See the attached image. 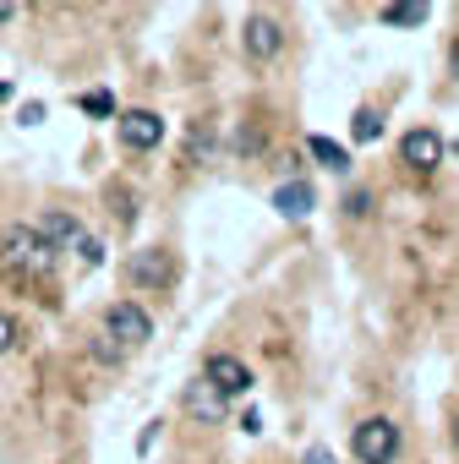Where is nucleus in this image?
Listing matches in <instances>:
<instances>
[{
  "instance_id": "obj_13",
  "label": "nucleus",
  "mask_w": 459,
  "mask_h": 464,
  "mask_svg": "<svg viewBox=\"0 0 459 464\" xmlns=\"http://www.w3.org/2000/svg\"><path fill=\"white\" fill-rule=\"evenodd\" d=\"M426 12H432V0H388V6L377 12V23L383 28H421Z\"/></svg>"
},
{
  "instance_id": "obj_19",
  "label": "nucleus",
  "mask_w": 459,
  "mask_h": 464,
  "mask_svg": "<svg viewBox=\"0 0 459 464\" xmlns=\"http://www.w3.org/2000/svg\"><path fill=\"white\" fill-rule=\"evenodd\" d=\"M236 148H241V153H263V131H247V126H241V137H236Z\"/></svg>"
},
{
  "instance_id": "obj_17",
  "label": "nucleus",
  "mask_w": 459,
  "mask_h": 464,
  "mask_svg": "<svg viewBox=\"0 0 459 464\" xmlns=\"http://www.w3.org/2000/svg\"><path fill=\"white\" fill-rule=\"evenodd\" d=\"M77 257H83L88 268H99V263H104V246H99L93 236H83V246H77Z\"/></svg>"
},
{
  "instance_id": "obj_6",
  "label": "nucleus",
  "mask_w": 459,
  "mask_h": 464,
  "mask_svg": "<svg viewBox=\"0 0 459 464\" xmlns=\"http://www.w3.org/2000/svg\"><path fill=\"white\" fill-rule=\"evenodd\" d=\"M399 164H405L410 175H432V169L443 164V131H437V126H410V131L399 137Z\"/></svg>"
},
{
  "instance_id": "obj_4",
  "label": "nucleus",
  "mask_w": 459,
  "mask_h": 464,
  "mask_svg": "<svg viewBox=\"0 0 459 464\" xmlns=\"http://www.w3.org/2000/svg\"><path fill=\"white\" fill-rule=\"evenodd\" d=\"M279 50H285V28H279L274 17L252 12V17L241 23V55H247L252 66H269V61H279Z\"/></svg>"
},
{
  "instance_id": "obj_7",
  "label": "nucleus",
  "mask_w": 459,
  "mask_h": 464,
  "mask_svg": "<svg viewBox=\"0 0 459 464\" xmlns=\"http://www.w3.org/2000/svg\"><path fill=\"white\" fill-rule=\"evenodd\" d=\"M202 377H208L224 399H247V393H252V366H247L241 355H230V350H213V355L202 361Z\"/></svg>"
},
{
  "instance_id": "obj_21",
  "label": "nucleus",
  "mask_w": 459,
  "mask_h": 464,
  "mask_svg": "<svg viewBox=\"0 0 459 464\" xmlns=\"http://www.w3.org/2000/svg\"><path fill=\"white\" fill-rule=\"evenodd\" d=\"M12 17H17V0H0V28H6Z\"/></svg>"
},
{
  "instance_id": "obj_15",
  "label": "nucleus",
  "mask_w": 459,
  "mask_h": 464,
  "mask_svg": "<svg viewBox=\"0 0 459 464\" xmlns=\"http://www.w3.org/2000/svg\"><path fill=\"white\" fill-rule=\"evenodd\" d=\"M77 104H83L88 115H99V121H104V115H115V99H110V93H83Z\"/></svg>"
},
{
  "instance_id": "obj_22",
  "label": "nucleus",
  "mask_w": 459,
  "mask_h": 464,
  "mask_svg": "<svg viewBox=\"0 0 459 464\" xmlns=\"http://www.w3.org/2000/svg\"><path fill=\"white\" fill-rule=\"evenodd\" d=\"M6 99H12V82H0V104H6Z\"/></svg>"
},
{
  "instance_id": "obj_2",
  "label": "nucleus",
  "mask_w": 459,
  "mask_h": 464,
  "mask_svg": "<svg viewBox=\"0 0 459 464\" xmlns=\"http://www.w3.org/2000/svg\"><path fill=\"white\" fill-rule=\"evenodd\" d=\"M350 453H356V464H394V459H399V426H394L388 415H366V420H356V431H350Z\"/></svg>"
},
{
  "instance_id": "obj_16",
  "label": "nucleus",
  "mask_w": 459,
  "mask_h": 464,
  "mask_svg": "<svg viewBox=\"0 0 459 464\" xmlns=\"http://www.w3.org/2000/svg\"><path fill=\"white\" fill-rule=\"evenodd\" d=\"M6 350H17V317L0 312V355H6Z\"/></svg>"
},
{
  "instance_id": "obj_12",
  "label": "nucleus",
  "mask_w": 459,
  "mask_h": 464,
  "mask_svg": "<svg viewBox=\"0 0 459 464\" xmlns=\"http://www.w3.org/2000/svg\"><path fill=\"white\" fill-rule=\"evenodd\" d=\"M307 153H312L328 175H350V148H345V142H334V137L312 131V137H307Z\"/></svg>"
},
{
  "instance_id": "obj_5",
  "label": "nucleus",
  "mask_w": 459,
  "mask_h": 464,
  "mask_svg": "<svg viewBox=\"0 0 459 464\" xmlns=\"http://www.w3.org/2000/svg\"><path fill=\"white\" fill-rule=\"evenodd\" d=\"M164 131H170V126H164L159 110H121V115H115V137H121V148H132V153L159 148Z\"/></svg>"
},
{
  "instance_id": "obj_1",
  "label": "nucleus",
  "mask_w": 459,
  "mask_h": 464,
  "mask_svg": "<svg viewBox=\"0 0 459 464\" xmlns=\"http://www.w3.org/2000/svg\"><path fill=\"white\" fill-rule=\"evenodd\" d=\"M61 263V252L39 236V224H12L6 236H0V274L12 279H50Z\"/></svg>"
},
{
  "instance_id": "obj_10",
  "label": "nucleus",
  "mask_w": 459,
  "mask_h": 464,
  "mask_svg": "<svg viewBox=\"0 0 459 464\" xmlns=\"http://www.w3.org/2000/svg\"><path fill=\"white\" fill-rule=\"evenodd\" d=\"M39 236H44L55 252H77L88 229H83V218H77V213H66V208H50V213L39 218Z\"/></svg>"
},
{
  "instance_id": "obj_11",
  "label": "nucleus",
  "mask_w": 459,
  "mask_h": 464,
  "mask_svg": "<svg viewBox=\"0 0 459 464\" xmlns=\"http://www.w3.org/2000/svg\"><path fill=\"white\" fill-rule=\"evenodd\" d=\"M312 208H317V191H312L307 180H285V186L274 191V213H279V218H307Z\"/></svg>"
},
{
  "instance_id": "obj_8",
  "label": "nucleus",
  "mask_w": 459,
  "mask_h": 464,
  "mask_svg": "<svg viewBox=\"0 0 459 464\" xmlns=\"http://www.w3.org/2000/svg\"><path fill=\"white\" fill-rule=\"evenodd\" d=\"M126 279H132L137 290H170V285H175V252H164V246H142V252H132Z\"/></svg>"
},
{
  "instance_id": "obj_20",
  "label": "nucleus",
  "mask_w": 459,
  "mask_h": 464,
  "mask_svg": "<svg viewBox=\"0 0 459 464\" xmlns=\"http://www.w3.org/2000/svg\"><path fill=\"white\" fill-rule=\"evenodd\" d=\"M307 464H339V459H334V453H328V448L317 442V448H307Z\"/></svg>"
},
{
  "instance_id": "obj_23",
  "label": "nucleus",
  "mask_w": 459,
  "mask_h": 464,
  "mask_svg": "<svg viewBox=\"0 0 459 464\" xmlns=\"http://www.w3.org/2000/svg\"><path fill=\"white\" fill-rule=\"evenodd\" d=\"M454 77H459V44H454Z\"/></svg>"
},
{
  "instance_id": "obj_9",
  "label": "nucleus",
  "mask_w": 459,
  "mask_h": 464,
  "mask_svg": "<svg viewBox=\"0 0 459 464\" xmlns=\"http://www.w3.org/2000/svg\"><path fill=\"white\" fill-rule=\"evenodd\" d=\"M181 404H186V415L191 420H202V426H219L224 420V410H230V399L208 382V377H197V382H186V393H181Z\"/></svg>"
},
{
  "instance_id": "obj_18",
  "label": "nucleus",
  "mask_w": 459,
  "mask_h": 464,
  "mask_svg": "<svg viewBox=\"0 0 459 464\" xmlns=\"http://www.w3.org/2000/svg\"><path fill=\"white\" fill-rule=\"evenodd\" d=\"M345 213H350V218H366V213H372V197H366V191H350Z\"/></svg>"
},
{
  "instance_id": "obj_3",
  "label": "nucleus",
  "mask_w": 459,
  "mask_h": 464,
  "mask_svg": "<svg viewBox=\"0 0 459 464\" xmlns=\"http://www.w3.org/2000/svg\"><path fill=\"white\" fill-rule=\"evenodd\" d=\"M104 339H115L121 350H142L153 339V317L137 301H115V306H104Z\"/></svg>"
},
{
  "instance_id": "obj_14",
  "label": "nucleus",
  "mask_w": 459,
  "mask_h": 464,
  "mask_svg": "<svg viewBox=\"0 0 459 464\" xmlns=\"http://www.w3.org/2000/svg\"><path fill=\"white\" fill-rule=\"evenodd\" d=\"M350 137H356V142H377V137H383V121H377L372 110H356V126H350Z\"/></svg>"
},
{
  "instance_id": "obj_24",
  "label": "nucleus",
  "mask_w": 459,
  "mask_h": 464,
  "mask_svg": "<svg viewBox=\"0 0 459 464\" xmlns=\"http://www.w3.org/2000/svg\"><path fill=\"white\" fill-rule=\"evenodd\" d=\"M454 448H459V415H454Z\"/></svg>"
}]
</instances>
